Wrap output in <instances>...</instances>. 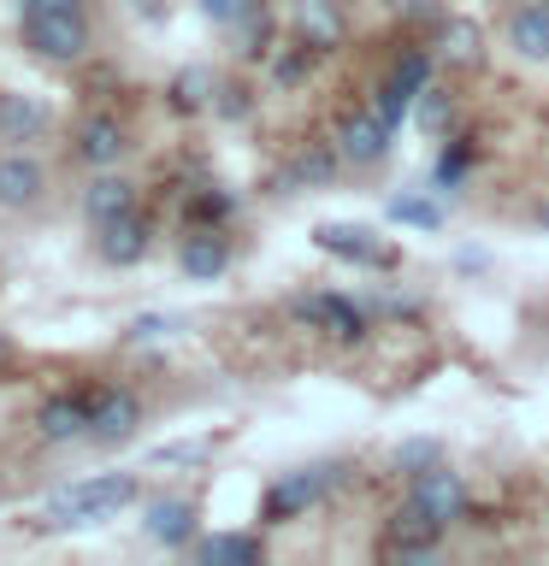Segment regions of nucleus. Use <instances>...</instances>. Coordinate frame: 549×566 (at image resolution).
<instances>
[{
	"mask_svg": "<svg viewBox=\"0 0 549 566\" xmlns=\"http://www.w3.org/2000/svg\"><path fill=\"white\" fill-rule=\"evenodd\" d=\"M467 171H473V136H455L449 148L437 154L432 184H437V189H460V184H467Z\"/></svg>",
	"mask_w": 549,
	"mask_h": 566,
	"instance_id": "28",
	"label": "nucleus"
},
{
	"mask_svg": "<svg viewBox=\"0 0 549 566\" xmlns=\"http://www.w3.org/2000/svg\"><path fill=\"white\" fill-rule=\"evenodd\" d=\"M207 454H213V442H172V449H154V467H195Z\"/></svg>",
	"mask_w": 549,
	"mask_h": 566,
	"instance_id": "34",
	"label": "nucleus"
},
{
	"mask_svg": "<svg viewBox=\"0 0 549 566\" xmlns=\"http://www.w3.org/2000/svg\"><path fill=\"white\" fill-rule=\"evenodd\" d=\"M172 331H177V318H166V313H148V318H136V325L124 331V336H131V343H159V336H172Z\"/></svg>",
	"mask_w": 549,
	"mask_h": 566,
	"instance_id": "35",
	"label": "nucleus"
},
{
	"mask_svg": "<svg viewBox=\"0 0 549 566\" xmlns=\"http://www.w3.org/2000/svg\"><path fill=\"white\" fill-rule=\"evenodd\" d=\"M136 502V472H95L83 484H65L48 495V525H89V520H113Z\"/></svg>",
	"mask_w": 549,
	"mask_h": 566,
	"instance_id": "1",
	"label": "nucleus"
},
{
	"mask_svg": "<svg viewBox=\"0 0 549 566\" xmlns=\"http://www.w3.org/2000/svg\"><path fill=\"white\" fill-rule=\"evenodd\" d=\"M443 537H449V531L432 525V520H425V513L402 495V507L384 520V543H379V548H384L390 560H432L437 548H443Z\"/></svg>",
	"mask_w": 549,
	"mask_h": 566,
	"instance_id": "8",
	"label": "nucleus"
},
{
	"mask_svg": "<svg viewBox=\"0 0 549 566\" xmlns=\"http://www.w3.org/2000/svg\"><path fill=\"white\" fill-rule=\"evenodd\" d=\"M48 130V113L30 95H0V142H35Z\"/></svg>",
	"mask_w": 549,
	"mask_h": 566,
	"instance_id": "22",
	"label": "nucleus"
},
{
	"mask_svg": "<svg viewBox=\"0 0 549 566\" xmlns=\"http://www.w3.org/2000/svg\"><path fill=\"white\" fill-rule=\"evenodd\" d=\"M136 424H142V401L131 396V389L106 384V389L89 396V437L95 442H131Z\"/></svg>",
	"mask_w": 549,
	"mask_h": 566,
	"instance_id": "12",
	"label": "nucleus"
},
{
	"mask_svg": "<svg viewBox=\"0 0 549 566\" xmlns=\"http://www.w3.org/2000/svg\"><path fill=\"white\" fill-rule=\"evenodd\" d=\"M414 124H419L425 136H443V130H449V124H455V88L437 83V77L425 83L419 95H414Z\"/></svg>",
	"mask_w": 549,
	"mask_h": 566,
	"instance_id": "23",
	"label": "nucleus"
},
{
	"mask_svg": "<svg viewBox=\"0 0 549 566\" xmlns=\"http://www.w3.org/2000/svg\"><path fill=\"white\" fill-rule=\"evenodd\" d=\"M437 460H449V449H443L437 437H402L396 449H390V467H396L402 478H414L425 467H437Z\"/></svg>",
	"mask_w": 549,
	"mask_h": 566,
	"instance_id": "27",
	"label": "nucleus"
},
{
	"mask_svg": "<svg viewBox=\"0 0 549 566\" xmlns=\"http://www.w3.org/2000/svg\"><path fill=\"white\" fill-rule=\"evenodd\" d=\"M331 484H336V467H296V472H283V478H272V484H266V495H260V520H266V525H290V520H301L308 507L325 502Z\"/></svg>",
	"mask_w": 549,
	"mask_h": 566,
	"instance_id": "5",
	"label": "nucleus"
},
{
	"mask_svg": "<svg viewBox=\"0 0 549 566\" xmlns=\"http://www.w3.org/2000/svg\"><path fill=\"white\" fill-rule=\"evenodd\" d=\"M195 7H201V18H207V24H219V30H237L242 18L260 7V0H195Z\"/></svg>",
	"mask_w": 549,
	"mask_h": 566,
	"instance_id": "32",
	"label": "nucleus"
},
{
	"mask_svg": "<svg viewBox=\"0 0 549 566\" xmlns=\"http://www.w3.org/2000/svg\"><path fill=\"white\" fill-rule=\"evenodd\" d=\"M313 242H319V254L349 260V265H366V272H396V265H402V254H396L390 242H379V230H372V224L331 219V224L313 230Z\"/></svg>",
	"mask_w": 549,
	"mask_h": 566,
	"instance_id": "7",
	"label": "nucleus"
},
{
	"mask_svg": "<svg viewBox=\"0 0 549 566\" xmlns=\"http://www.w3.org/2000/svg\"><path fill=\"white\" fill-rule=\"evenodd\" d=\"M24 42H30L35 60H48V65H77L89 53V24H83V12H30Z\"/></svg>",
	"mask_w": 549,
	"mask_h": 566,
	"instance_id": "6",
	"label": "nucleus"
},
{
	"mask_svg": "<svg viewBox=\"0 0 549 566\" xmlns=\"http://www.w3.org/2000/svg\"><path fill=\"white\" fill-rule=\"evenodd\" d=\"M48 195V166L35 154H0V207L7 212H30Z\"/></svg>",
	"mask_w": 549,
	"mask_h": 566,
	"instance_id": "13",
	"label": "nucleus"
},
{
	"mask_svg": "<svg viewBox=\"0 0 549 566\" xmlns=\"http://www.w3.org/2000/svg\"><path fill=\"white\" fill-rule=\"evenodd\" d=\"M290 318H296V325H308V331H319V336H331V343H361V336L372 331L366 301L336 295V290H301V295H290Z\"/></svg>",
	"mask_w": 549,
	"mask_h": 566,
	"instance_id": "2",
	"label": "nucleus"
},
{
	"mask_svg": "<svg viewBox=\"0 0 549 566\" xmlns=\"http://www.w3.org/2000/svg\"><path fill=\"white\" fill-rule=\"evenodd\" d=\"M230 212H237V195H230V189H201V195H189V224H225Z\"/></svg>",
	"mask_w": 549,
	"mask_h": 566,
	"instance_id": "30",
	"label": "nucleus"
},
{
	"mask_svg": "<svg viewBox=\"0 0 549 566\" xmlns=\"http://www.w3.org/2000/svg\"><path fill=\"white\" fill-rule=\"evenodd\" d=\"M366 106H372V113H379V118L390 124V130H402V118H414V95H402V88L390 83V77H384V83L366 95Z\"/></svg>",
	"mask_w": 549,
	"mask_h": 566,
	"instance_id": "29",
	"label": "nucleus"
},
{
	"mask_svg": "<svg viewBox=\"0 0 549 566\" xmlns=\"http://www.w3.org/2000/svg\"><path fill=\"white\" fill-rule=\"evenodd\" d=\"M313 60H319V53H313L308 42H296L290 53H278V60H272V77H278L283 88H290V83H301V77L313 71Z\"/></svg>",
	"mask_w": 549,
	"mask_h": 566,
	"instance_id": "31",
	"label": "nucleus"
},
{
	"mask_svg": "<svg viewBox=\"0 0 549 566\" xmlns=\"http://www.w3.org/2000/svg\"><path fill=\"white\" fill-rule=\"evenodd\" d=\"M538 224H543V230H549V201H543V207H538Z\"/></svg>",
	"mask_w": 549,
	"mask_h": 566,
	"instance_id": "37",
	"label": "nucleus"
},
{
	"mask_svg": "<svg viewBox=\"0 0 549 566\" xmlns=\"http://www.w3.org/2000/svg\"><path fill=\"white\" fill-rule=\"evenodd\" d=\"M195 525H201V507L189 495H159V502L142 507V531L166 548H189L195 543Z\"/></svg>",
	"mask_w": 549,
	"mask_h": 566,
	"instance_id": "14",
	"label": "nucleus"
},
{
	"mask_svg": "<svg viewBox=\"0 0 549 566\" xmlns=\"http://www.w3.org/2000/svg\"><path fill=\"white\" fill-rule=\"evenodd\" d=\"M213 71L207 65H189V71H177L172 77V106L177 113H201V106H213Z\"/></svg>",
	"mask_w": 549,
	"mask_h": 566,
	"instance_id": "26",
	"label": "nucleus"
},
{
	"mask_svg": "<svg viewBox=\"0 0 549 566\" xmlns=\"http://www.w3.org/2000/svg\"><path fill=\"white\" fill-rule=\"evenodd\" d=\"M195 560H207V566H260L266 543L255 537V531H213V537L195 543Z\"/></svg>",
	"mask_w": 549,
	"mask_h": 566,
	"instance_id": "21",
	"label": "nucleus"
},
{
	"mask_svg": "<svg viewBox=\"0 0 549 566\" xmlns=\"http://www.w3.org/2000/svg\"><path fill=\"white\" fill-rule=\"evenodd\" d=\"M331 142H336V154H343L349 171H379L390 159V148H396V130H390L372 106H349V113L336 118Z\"/></svg>",
	"mask_w": 549,
	"mask_h": 566,
	"instance_id": "4",
	"label": "nucleus"
},
{
	"mask_svg": "<svg viewBox=\"0 0 549 566\" xmlns=\"http://www.w3.org/2000/svg\"><path fill=\"white\" fill-rule=\"evenodd\" d=\"M437 65L443 71H485L490 60V42H485V24L467 12H443V24H437Z\"/></svg>",
	"mask_w": 549,
	"mask_h": 566,
	"instance_id": "10",
	"label": "nucleus"
},
{
	"mask_svg": "<svg viewBox=\"0 0 549 566\" xmlns=\"http://www.w3.org/2000/svg\"><path fill=\"white\" fill-rule=\"evenodd\" d=\"M503 42L531 65H549V0H520L503 24Z\"/></svg>",
	"mask_w": 549,
	"mask_h": 566,
	"instance_id": "17",
	"label": "nucleus"
},
{
	"mask_svg": "<svg viewBox=\"0 0 549 566\" xmlns=\"http://www.w3.org/2000/svg\"><path fill=\"white\" fill-rule=\"evenodd\" d=\"M343 171L349 166L336 154V142H308V148H296L290 171H283V189H331Z\"/></svg>",
	"mask_w": 549,
	"mask_h": 566,
	"instance_id": "18",
	"label": "nucleus"
},
{
	"mask_svg": "<svg viewBox=\"0 0 549 566\" xmlns=\"http://www.w3.org/2000/svg\"><path fill=\"white\" fill-rule=\"evenodd\" d=\"M35 437L42 442H77L89 437V396H53L35 413Z\"/></svg>",
	"mask_w": 549,
	"mask_h": 566,
	"instance_id": "19",
	"label": "nucleus"
},
{
	"mask_svg": "<svg viewBox=\"0 0 549 566\" xmlns=\"http://www.w3.org/2000/svg\"><path fill=\"white\" fill-rule=\"evenodd\" d=\"M407 502H414L432 525H460L473 513V490H467V478H460L449 460H437V467H425V472H414L407 478Z\"/></svg>",
	"mask_w": 549,
	"mask_h": 566,
	"instance_id": "3",
	"label": "nucleus"
},
{
	"mask_svg": "<svg viewBox=\"0 0 549 566\" xmlns=\"http://www.w3.org/2000/svg\"><path fill=\"white\" fill-rule=\"evenodd\" d=\"M124 154H131V136H124V124L113 113H95L77 124V159L89 171H113Z\"/></svg>",
	"mask_w": 549,
	"mask_h": 566,
	"instance_id": "15",
	"label": "nucleus"
},
{
	"mask_svg": "<svg viewBox=\"0 0 549 566\" xmlns=\"http://www.w3.org/2000/svg\"><path fill=\"white\" fill-rule=\"evenodd\" d=\"M30 12H83V0H24V18Z\"/></svg>",
	"mask_w": 549,
	"mask_h": 566,
	"instance_id": "36",
	"label": "nucleus"
},
{
	"mask_svg": "<svg viewBox=\"0 0 549 566\" xmlns=\"http://www.w3.org/2000/svg\"><path fill=\"white\" fill-rule=\"evenodd\" d=\"M384 77L396 83L402 95H419V88L437 77V53H432V48H396V60H390Z\"/></svg>",
	"mask_w": 549,
	"mask_h": 566,
	"instance_id": "25",
	"label": "nucleus"
},
{
	"mask_svg": "<svg viewBox=\"0 0 549 566\" xmlns=\"http://www.w3.org/2000/svg\"><path fill=\"white\" fill-rule=\"evenodd\" d=\"M290 30H296V42H308L325 60V53L349 42V12H343V0H290Z\"/></svg>",
	"mask_w": 549,
	"mask_h": 566,
	"instance_id": "9",
	"label": "nucleus"
},
{
	"mask_svg": "<svg viewBox=\"0 0 549 566\" xmlns=\"http://www.w3.org/2000/svg\"><path fill=\"white\" fill-rule=\"evenodd\" d=\"M7 354H12V348H7V336H0V366H7Z\"/></svg>",
	"mask_w": 549,
	"mask_h": 566,
	"instance_id": "38",
	"label": "nucleus"
},
{
	"mask_svg": "<svg viewBox=\"0 0 549 566\" xmlns=\"http://www.w3.org/2000/svg\"><path fill=\"white\" fill-rule=\"evenodd\" d=\"M384 219L390 224H407V230H437L443 224V207L432 201V195H419V189H396L384 201Z\"/></svg>",
	"mask_w": 549,
	"mask_h": 566,
	"instance_id": "24",
	"label": "nucleus"
},
{
	"mask_svg": "<svg viewBox=\"0 0 549 566\" xmlns=\"http://www.w3.org/2000/svg\"><path fill=\"white\" fill-rule=\"evenodd\" d=\"M148 242H154V224L142 219V212H118V219L95 224V248H101L106 265H136L148 254Z\"/></svg>",
	"mask_w": 549,
	"mask_h": 566,
	"instance_id": "16",
	"label": "nucleus"
},
{
	"mask_svg": "<svg viewBox=\"0 0 549 566\" xmlns=\"http://www.w3.org/2000/svg\"><path fill=\"white\" fill-rule=\"evenodd\" d=\"M177 265H184L189 283H219L230 272V237H225V224H189L184 242H177Z\"/></svg>",
	"mask_w": 549,
	"mask_h": 566,
	"instance_id": "11",
	"label": "nucleus"
},
{
	"mask_svg": "<svg viewBox=\"0 0 549 566\" xmlns=\"http://www.w3.org/2000/svg\"><path fill=\"white\" fill-rule=\"evenodd\" d=\"M83 212H89V224H106V219H118V212H136V184L118 177V171H95V184L83 189Z\"/></svg>",
	"mask_w": 549,
	"mask_h": 566,
	"instance_id": "20",
	"label": "nucleus"
},
{
	"mask_svg": "<svg viewBox=\"0 0 549 566\" xmlns=\"http://www.w3.org/2000/svg\"><path fill=\"white\" fill-rule=\"evenodd\" d=\"M248 106H255V101H248L242 83H219V88H213V113H219V118H248Z\"/></svg>",
	"mask_w": 549,
	"mask_h": 566,
	"instance_id": "33",
	"label": "nucleus"
}]
</instances>
